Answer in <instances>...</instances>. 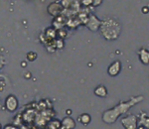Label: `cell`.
<instances>
[{
  "label": "cell",
  "mask_w": 149,
  "mask_h": 129,
  "mask_svg": "<svg viewBox=\"0 0 149 129\" xmlns=\"http://www.w3.org/2000/svg\"><path fill=\"white\" fill-rule=\"evenodd\" d=\"M121 123L125 129H137V118L133 114H129L121 118Z\"/></svg>",
  "instance_id": "2"
},
{
  "label": "cell",
  "mask_w": 149,
  "mask_h": 129,
  "mask_svg": "<svg viewBox=\"0 0 149 129\" xmlns=\"http://www.w3.org/2000/svg\"><path fill=\"white\" fill-rule=\"evenodd\" d=\"M63 7H62L61 4L57 3V2H53V3L50 4L49 6L47 7V11L50 15H52L53 17H58L60 16V14L63 11Z\"/></svg>",
  "instance_id": "6"
},
{
  "label": "cell",
  "mask_w": 149,
  "mask_h": 129,
  "mask_svg": "<svg viewBox=\"0 0 149 129\" xmlns=\"http://www.w3.org/2000/svg\"><path fill=\"white\" fill-rule=\"evenodd\" d=\"M138 58L140 60V62L142 63L143 64L147 66L149 64V52L147 49L145 48H141L140 50L138 51Z\"/></svg>",
  "instance_id": "8"
},
{
  "label": "cell",
  "mask_w": 149,
  "mask_h": 129,
  "mask_svg": "<svg viewBox=\"0 0 149 129\" xmlns=\"http://www.w3.org/2000/svg\"><path fill=\"white\" fill-rule=\"evenodd\" d=\"M3 129H18L15 125H11V124H7Z\"/></svg>",
  "instance_id": "16"
},
{
  "label": "cell",
  "mask_w": 149,
  "mask_h": 129,
  "mask_svg": "<svg viewBox=\"0 0 149 129\" xmlns=\"http://www.w3.org/2000/svg\"><path fill=\"white\" fill-rule=\"evenodd\" d=\"M100 32L107 40H115L121 33V26L114 18H105L100 22Z\"/></svg>",
  "instance_id": "1"
},
{
  "label": "cell",
  "mask_w": 149,
  "mask_h": 129,
  "mask_svg": "<svg viewBox=\"0 0 149 129\" xmlns=\"http://www.w3.org/2000/svg\"><path fill=\"white\" fill-rule=\"evenodd\" d=\"M53 126H55L54 129H60V128H61V121H59V120L52 121L51 124H50V128H52Z\"/></svg>",
  "instance_id": "12"
},
{
  "label": "cell",
  "mask_w": 149,
  "mask_h": 129,
  "mask_svg": "<svg viewBox=\"0 0 149 129\" xmlns=\"http://www.w3.org/2000/svg\"><path fill=\"white\" fill-rule=\"evenodd\" d=\"M102 3V0H97H97H93L92 5H93V6H95V7H97V6H100Z\"/></svg>",
  "instance_id": "15"
},
{
  "label": "cell",
  "mask_w": 149,
  "mask_h": 129,
  "mask_svg": "<svg viewBox=\"0 0 149 129\" xmlns=\"http://www.w3.org/2000/svg\"><path fill=\"white\" fill-rule=\"evenodd\" d=\"M79 121L83 124V125L86 126L88 124H90V122L92 121V117H91L90 114L88 113H83L81 114L80 116H79Z\"/></svg>",
  "instance_id": "10"
},
{
  "label": "cell",
  "mask_w": 149,
  "mask_h": 129,
  "mask_svg": "<svg viewBox=\"0 0 149 129\" xmlns=\"http://www.w3.org/2000/svg\"><path fill=\"white\" fill-rule=\"evenodd\" d=\"M121 69H122V64H121V62L119 60H116L114 61L113 63L110 64V66L107 69V73L110 76H116L119 75V73L121 71Z\"/></svg>",
  "instance_id": "5"
},
{
  "label": "cell",
  "mask_w": 149,
  "mask_h": 129,
  "mask_svg": "<svg viewBox=\"0 0 149 129\" xmlns=\"http://www.w3.org/2000/svg\"><path fill=\"white\" fill-rule=\"evenodd\" d=\"M3 64H4V63H3V61H0V69L3 67Z\"/></svg>",
  "instance_id": "19"
},
{
  "label": "cell",
  "mask_w": 149,
  "mask_h": 129,
  "mask_svg": "<svg viewBox=\"0 0 149 129\" xmlns=\"http://www.w3.org/2000/svg\"><path fill=\"white\" fill-rule=\"evenodd\" d=\"M95 94L98 97H105L107 95V88L102 85H97V87L95 88Z\"/></svg>",
  "instance_id": "9"
},
{
  "label": "cell",
  "mask_w": 149,
  "mask_h": 129,
  "mask_svg": "<svg viewBox=\"0 0 149 129\" xmlns=\"http://www.w3.org/2000/svg\"><path fill=\"white\" fill-rule=\"evenodd\" d=\"M0 129H2V126H1V124H0Z\"/></svg>",
  "instance_id": "20"
},
{
  "label": "cell",
  "mask_w": 149,
  "mask_h": 129,
  "mask_svg": "<svg viewBox=\"0 0 149 129\" xmlns=\"http://www.w3.org/2000/svg\"><path fill=\"white\" fill-rule=\"evenodd\" d=\"M37 58H38V55L36 52L31 51V52H28L27 55H26V59H27V61L29 62H34L37 60Z\"/></svg>",
  "instance_id": "11"
},
{
  "label": "cell",
  "mask_w": 149,
  "mask_h": 129,
  "mask_svg": "<svg viewBox=\"0 0 149 129\" xmlns=\"http://www.w3.org/2000/svg\"><path fill=\"white\" fill-rule=\"evenodd\" d=\"M100 22H102V21H100L95 15H91L88 20H86V27L91 31H93V32H95V31L100 30Z\"/></svg>",
  "instance_id": "4"
},
{
  "label": "cell",
  "mask_w": 149,
  "mask_h": 129,
  "mask_svg": "<svg viewBox=\"0 0 149 129\" xmlns=\"http://www.w3.org/2000/svg\"><path fill=\"white\" fill-rule=\"evenodd\" d=\"M142 12H143L144 14H147L148 13V7L147 6L142 7Z\"/></svg>",
  "instance_id": "18"
},
{
  "label": "cell",
  "mask_w": 149,
  "mask_h": 129,
  "mask_svg": "<svg viewBox=\"0 0 149 129\" xmlns=\"http://www.w3.org/2000/svg\"><path fill=\"white\" fill-rule=\"evenodd\" d=\"M61 3L62 4H73V1H61ZM64 7H69V5H64L63 8Z\"/></svg>",
  "instance_id": "17"
},
{
  "label": "cell",
  "mask_w": 149,
  "mask_h": 129,
  "mask_svg": "<svg viewBox=\"0 0 149 129\" xmlns=\"http://www.w3.org/2000/svg\"><path fill=\"white\" fill-rule=\"evenodd\" d=\"M64 44H65V42H64V40L63 39H58L56 43H55V45H56V48L57 49H63L64 48Z\"/></svg>",
  "instance_id": "13"
},
{
  "label": "cell",
  "mask_w": 149,
  "mask_h": 129,
  "mask_svg": "<svg viewBox=\"0 0 149 129\" xmlns=\"http://www.w3.org/2000/svg\"><path fill=\"white\" fill-rule=\"evenodd\" d=\"M61 127L63 129H74L76 128V121L74 120V118L66 116L61 121Z\"/></svg>",
  "instance_id": "7"
},
{
  "label": "cell",
  "mask_w": 149,
  "mask_h": 129,
  "mask_svg": "<svg viewBox=\"0 0 149 129\" xmlns=\"http://www.w3.org/2000/svg\"><path fill=\"white\" fill-rule=\"evenodd\" d=\"M18 105H19L18 98L14 94H10V95H8V96L6 97V99H5V108L8 111L14 112L16 109L18 108Z\"/></svg>",
  "instance_id": "3"
},
{
  "label": "cell",
  "mask_w": 149,
  "mask_h": 129,
  "mask_svg": "<svg viewBox=\"0 0 149 129\" xmlns=\"http://www.w3.org/2000/svg\"><path fill=\"white\" fill-rule=\"evenodd\" d=\"M92 3H93V0H83L81 1V4L85 6H90L92 5Z\"/></svg>",
  "instance_id": "14"
}]
</instances>
